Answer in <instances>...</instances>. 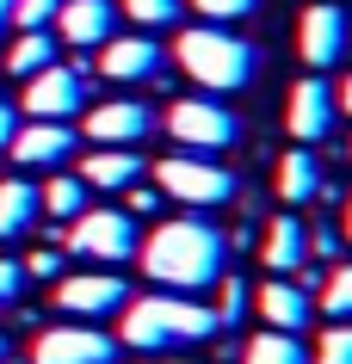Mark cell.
<instances>
[{
  "instance_id": "obj_29",
  "label": "cell",
  "mask_w": 352,
  "mask_h": 364,
  "mask_svg": "<svg viewBox=\"0 0 352 364\" xmlns=\"http://www.w3.org/2000/svg\"><path fill=\"white\" fill-rule=\"evenodd\" d=\"M198 13H204V19H216V25H229V19H247V13H254L260 0H192Z\"/></svg>"
},
{
  "instance_id": "obj_15",
  "label": "cell",
  "mask_w": 352,
  "mask_h": 364,
  "mask_svg": "<svg viewBox=\"0 0 352 364\" xmlns=\"http://www.w3.org/2000/svg\"><path fill=\"white\" fill-rule=\"evenodd\" d=\"M247 303H254V315L272 327V333H297V327L309 321V290H297L291 278H266Z\"/></svg>"
},
{
  "instance_id": "obj_13",
  "label": "cell",
  "mask_w": 352,
  "mask_h": 364,
  "mask_svg": "<svg viewBox=\"0 0 352 364\" xmlns=\"http://www.w3.org/2000/svg\"><path fill=\"white\" fill-rule=\"evenodd\" d=\"M105 80H161V43L155 38H105L99 43Z\"/></svg>"
},
{
  "instance_id": "obj_7",
  "label": "cell",
  "mask_w": 352,
  "mask_h": 364,
  "mask_svg": "<svg viewBox=\"0 0 352 364\" xmlns=\"http://www.w3.org/2000/svg\"><path fill=\"white\" fill-rule=\"evenodd\" d=\"M155 179H161V192L167 198H179V204H223V198H235V173H223L210 161V154H167L155 167Z\"/></svg>"
},
{
  "instance_id": "obj_5",
  "label": "cell",
  "mask_w": 352,
  "mask_h": 364,
  "mask_svg": "<svg viewBox=\"0 0 352 364\" xmlns=\"http://www.w3.org/2000/svg\"><path fill=\"white\" fill-rule=\"evenodd\" d=\"M167 130H174V142L186 154H223V149H235L241 124H235V112L223 99H174L167 105Z\"/></svg>"
},
{
  "instance_id": "obj_3",
  "label": "cell",
  "mask_w": 352,
  "mask_h": 364,
  "mask_svg": "<svg viewBox=\"0 0 352 364\" xmlns=\"http://www.w3.org/2000/svg\"><path fill=\"white\" fill-rule=\"evenodd\" d=\"M174 56L204 93H241V87L254 80V50H247V38H235L223 25H192V31H179Z\"/></svg>"
},
{
  "instance_id": "obj_8",
  "label": "cell",
  "mask_w": 352,
  "mask_h": 364,
  "mask_svg": "<svg viewBox=\"0 0 352 364\" xmlns=\"http://www.w3.org/2000/svg\"><path fill=\"white\" fill-rule=\"evenodd\" d=\"M124 303H130V284L117 272H68V278H56V309L75 315V321H105Z\"/></svg>"
},
{
  "instance_id": "obj_2",
  "label": "cell",
  "mask_w": 352,
  "mask_h": 364,
  "mask_svg": "<svg viewBox=\"0 0 352 364\" xmlns=\"http://www.w3.org/2000/svg\"><path fill=\"white\" fill-rule=\"evenodd\" d=\"M216 340V315L198 296H174V290H161V296H130L124 303V327H117V346H130V352H186V346H204Z\"/></svg>"
},
{
  "instance_id": "obj_34",
  "label": "cell",
  "mask_w": 352,
  "mask_h": 364,
  "mask_svg": "<svg viewBox=\"0 0 352 364\" xmlns=\"http://www.w3.org/2000/svg\"><path fill=\"white\" fill-rule=\"evenodd\" d=\"M13 130H19V112H13V105H6V99H0V149H6V142H13Z\"/></svg>"
},
{
  "instance_id": "obj_16",
  "label": "cell",
  "mask_w": 352,
  "mask_h": 364,
  "mask_svg": "<svg viewBox=\"0 0 352 364\" xmlns=\"http://www.w3.org/2000/svg\"><path fill=\"white\" fill-rule=\"evenodd\" d=\"M328 130H334V93L321 87V75L297 80L291 87V136L309 149V142H321Z\"/></svg>"
},
{
  "instance_id": "obj_23",
  "label": "cell",
  "mask_w": 352,
  "mask_h": 364,
  "mask_svg": "<svg viewBox=\"0 0 352 364\" xmlns=\"http://www.w3.org/2000/svg\"><path fill=\"white\" fill-rule=\"evenodd\" d=\"M50 62H56V38L50 31H19L13 50H6V75H38Z\"/></svg>"
},
{
  "instance_id": "obj_26",
  "label": "cell",
  "mask_w": 352,
  "mask_h": 364,
  "mask_svg": "<svg viewBox=\"0 0 352 364\" xmlns=\"http://www.w3.org/2000/svg\"><path fill=\"white\" fill-rule=\"evenodd\" d=\"M315 364H352V321H334L315 346Z\"/></svg>"
},
{
  "instance_id": "obj_6",
  "label": "cell",
  "mask_w": 352,
  "mask_h": 364,
  "mask_svg": "<svg viewBox=\"0 0 352 364\" xmlns=\"http://www.w3.org/2000/svg\"><path fill=\"white\" fill-rule=\"evenodd\" d=\"M87 80H93V68L87 62H50V68H38L31 75V87H25V112L43 117V124H68V117L87 105Z\"/></svg>"
},
{
  "instance_id": "obj_31",
  "label": "cell",
  "mask_w": 352,
  "mask_h": 364,
  "mask_svg": "<svg viewBox=\"0 0 352 364\" xmlns=\"http://www.w3.org/2000/svg\"><path fill=\"white\" fill-rule=\"evenodd\" d=\"M124 198H130V210H124V216H155L161 210V192H155V186H142V179H137V186H124Z\"/></svg>"
},
{
  "instance_id": "obj_10",
  "label": "cell",
  "mask_w": 352,
  "mask_h": 364,
  "mask_svg": "<svg viewBox=\"0 0 352 364\" xmlns=\"http://www.w3.org/2000/svg\"><path fill=\"white\" fill-rule=\"evenodd\" d=\"M346 38H352V19L340 13V6H328V0L303 6V25H297V50H303V62H309V68H334V62L346 56Z\"/></svg>"
},
{
  "instance_id": "obj_28",
  "label": "cell",
  "mask_w": 352,
  "mask_h": 364,
  "mask_svg": "<svg viewBox=\"0 0 352 364\" xmlns=\"http://www.w3.org/2000/svg\"><path fill=\"white\" fill-rule=\"evenodd\" d=\"M56 6L62 0H13V25L19 31H43V25H56Z\"/></svg>"
},
{
  "instance_id": "obj_37",
  "label": "cell",
  "mask_w": 352,
  "mask_h": 364,
  "mask_svg": "<svg viewBox=\"0 0 352 364\" xmlns=\"http://www.w3.org/2000/svg\"><path fill=\"white\" fill-rule=\"evenodd\" d=\"M340 235H346V241H352V198H346V223H340Z\"/></svg>"
},
{
  "instance_id": "obj_30",
  "label": "cell",
  "mask_w": 352,
  "mask_h": 364,
  "mask_svg": "<svg viewBox=\"0 0 352 364\" xmlns=\"http://www.w3.org/2000/svg\"><path fill=\"white\" fill-rule=\"evenodd\" d=\"M19 290H25V266L19 259H0V309L19 303Z\"/></svg>"
},
{
  "instance_id": "obj_24",
  "label": "cell",
  "mask_w": 352,
  "mask_h": 364,
  "mask_svg": "<svg viewBox=\"0 0 352 364\" xmlns=\"http://www.w3.org/2000/svg\"><path fill=\"white\" fill-rule=\"evenodd\" d=\"M321 309H328L334 321H352V266H334L321 278Z\"/></svg>"
},
{
  "instance_id": "obj_9",
  "label": "cell",
  "mask_w": 352,
  "mask_h": 364,
  "mask_svg": "<svg viewBox=\"0 0 352 364\" xmlns=\"http://www.w3.org/2000/svg\"><path fill=\"white\" fill-rule=\"evenodd\" d=\"M31 364H117V340L99 327H50L31 346Z\"/></svg>"
},
{
  "instance_id": "obj_14",
  "label": "cell",
  "mask_w": 352,
  "mask_h": 364,
  "mask_svg": "<svg viewBox=\"0 0 352 364\" xmlns=\"http://www.w3.org/2000/svg\"><path fill=\"white\" fill-rule=\"evenodd\" d=\"M112 25H117L112 0H62L56 6V31L75 43V50H99V43L112 38Z\"/></svg>"
},
{
  "instance_id": "obj_38",
  "label": "cell",
  "mask_w": 352,
  "mask_h": 364,
  "mask_svg": "<svg viewBox=\"0 0 352 364\" xmlns=\"http://www.w3.org/2000/svg\"><path fill=\"white\" fill-rule=\"evenodd\" d=\"M0 364H6V340H0Z\"/></svg>"
},
{
  "instance_id": "obj_22",
  "label": "cell",
  "mask_w": 352,
  "mask_h": 364,
  "mask_svg": "<svg viewBox=\"0 0 352 364\" xmlns=\"http://www.w3.org/2000/svg\"><path fill=\"white\" fill-rule=\"evenodd\" d=\"M241 364H309V352H303V340L297 333H254V340L241 346Z\"/></svg>"
},
{
  "instance_id": "obj_20",
  "label": "cell",
  "mask_w": 352,
  "mask_h": 364,
  "mask_svg": "<svg viewBox=\"0 0 352 364\" xmlns=\"http://www.w3.org/2000/svg\"><path fill=\"white\" fill-rule=\"evenodd\" d=\"M315 192H321V161L297 142V149L278 161V198H284V204H309Z\"/></svg>"
},
{
  "instance_id": "obj_19",
  "label": "cell",
  "mask_w": 352,
  "mask_h": 364,
  "mask_svg": "<svg viewBox=\"0 0 352 364\" xmlns=\"http://www.w3.org/2000/svg\"><path fill=\"white\" fill-rule=\"evenodd\" d=\"M38 216H43V204H38V186L31 179H0V241L31 235Z\"/></svg>"
},
{
  "instance_id": "obj_36",
  "label": "cell",
  "mask_w": 352,
  "mask_h": 364,
  "mask_svg": "<svg viewBox=\"0 0 352 364\" xmlns=\"http://www.w3.org/2000/svg\"><path fill=\"white\" fill-rule=\"evenodd\" d=\"M142 364H198V358H174V352H167V358H142Z\"/></svg>"
},
{
  "instance_id": "obj_21",
  "label": "cell",
  "mask_w": 352,
  "mask_h": 364,
  "mask_svg": "<svg viewBox=\"0 0 352 364\" xmlns=\"http://www.w3.org/2000/svg\"><path fill=\"white\" fill-rule=\"evenodd\" d=\"M38 204H43V216H50V223H62V229H68V223L87 210V186H80L75 173H56V179L38 192Z\"/></svg>"
},
{
  "instance_id": "obj_4",
  "label": "cell",
  "mask_w": 352,
  "mask_h": 364,
  "mask_svg": "<svg viewBox=\"0 0 352 364\" xmlns=\"http://www.w3.org/2000/svg\"><path fill=\"white\" fill-rule=\"evenodd\" d=\"M62 241H68V253L93 259V266H124V259L142 247L137 241V216H124V210H80L75 223L62 229Z\"/></svg>"
},
{
  "instance_id": "obj_17",
  "label": "cell",
  "mask_w": 352,
  "mask_h": 364,
  "mask_svg": "<svg viewBox=\"0 0 352 364\" xmlns=\"http://www.w3.org/2000/svg\"><path fill=\"white\" fill-rule=\"evenodd\" d=\"M142 173L149 167H142L137 149H93L80 161V186H87V192H124V186H137Z\"/></svg>"
},
{
  "instance_id": "obj_25",
  "label": "cell",
  "mask_w": 352,
  "mask_h": 364,
  "mask_svg": "<svg viewBox=\"0 0 352 364\" xmlns=\"http://www.w3.org/2000/svg\"><path fill=\"white\" fill-rule=\"evenodd\" d=\"M241 309H247V284H241V278H235V272H223V278H216V327H235L241 321Z\"/></svg>"
},
{
  "instance_id": "obj_11",
  "label": "cell",
  "mask_w": 352,
  "mask_h": 364,
  "mask_svg": "<svg viewBox=\"0 0 352 364\" xmlns=\"http://www.w3.org/2000/svg\"><path fill=\"white\" fill-rule=\"evenodd\" d=\"M149 130H155V112L142 99H105V105L87 112V136L99 149H137Z\"/></svg>"
},
{
  "instance_id": "obj_1",
  "label": "cell",
  "mask_w": 352,
  "mask_h": 364,
  "mask_svg": "<svg viewBox=\"0 0 352 364\" xmlns=\"http://www.w3.org/2000/svg\"><path fill=\"white\" fill-rule=\"evenodd\" d=\"M142 272L155 278L161 290H174V296H198L204 284L223 278V229L204 223V216H179V223H161L149 241H142Z\"/></svg>"
},
{
  "instance_id": "obj_18",
  "label": "cell",
  "mask_w": 352,
  "mask_h": 364,
  "mask_svg": "<svg viewBox=\"0 0 352 364\" xmlns=\"http://www.w3.org/2000/svg\"><path fill=\"white\" fill-rule=\"evenodd\" d=\"M260 259H266V272H303V259H309V229H303V216H272V229H266V241H260Z\"/></svg>"
},
{
  "instance_id": "obj_32",
  "label": "cell",
  "mask_w": 352,
  "mask_h": 364,
  "mask_svg": "<svg viewBox=\"0 0 352 364\" xmlns=\"http://www.w3.org/2000/svg\"><path fill=\"white\" fill-rule=\"evenodd\" d=\"M25 278H62V253L38 247V253H31V259H25Z\"/></svg>"
},
{
  "instance_id": "obj_27",
  "label": "cell",
  "mask_w": 352,
  "mask_h": 364,
  "mask_svg": "<svg viewBox=\"0 0 352 364\" xmlns=\"http://www.w3.org/2000/svg\"><path fill=\"white\" fill-rule=\"evenodd\" d=\"M179 6L186 0H124V13L137 25H179Z\"/></svg>"
},
{
  "instance_id": "obj_12",
  "label": "cell",
  "mask_w": 352,
  "mask_h": 364,
  "mask_svg": "<svg viewBox=\"0 0 352 364\" xmlns=\"http://www.w3.org/2000/svg\"><path fill=\"white\" fill-rule=\"evenodd\" d=\"M6 149H13L19 167H62V161L75 154V124H43V117H31V124L13 130Z\"/></svg>"
},
{
  "instance_id": "obj_33",
  "label": "cell",
  "mask_w": 352,
  "mask_h": 364,
  "mask_svg": "<svg viewBox=\"0 0 352 364\" xmlns=\"http://www.w3.org/2000/svg\"><path fill=\"white\" fill-rule=\"evenodd\" d=\"M340 247H346V235H340V229H315L309 235V253H315V259H334Z\"/></svg>"
},
{
  "instance_id": "obj_39",
  "label": "cell",
  "mask_w": 352,
  "mask_h": 364,
  "mask_svg": "<svg viewBox=\"0 0 352 364\" xmlns=\"http://www.w3.org/2000/svg\"><path fill=\"white\" fill-rule=\"evenodd\" d=\"M6 364H19V358H6Z\"/></svg>"
},
{
  "instance_id": "obj_35",
  "label": "cell",
  "mask_w": 352,
  "mask_h": 364,
  "mask_svg": "<svg viewBox=\"0 0 352 364\" xmlns=\"http://www.w3.org/2000/svg\"><path fill=\"white\" fill-rule=\"evenodd\" d=\"M340 105H346V117H352V75H346V87H340Z\"/></svg>"
}]
</instances>
